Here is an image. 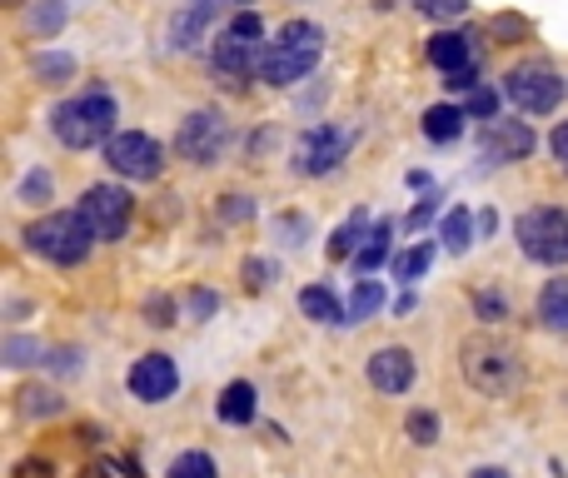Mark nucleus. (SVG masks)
I'll return each instance as SVG.
<instances>
[{
  "label": "nucleus",
  "mask_w": 568,
  "mask_h": 478,
  "mask_svg": "<svg viewBox=\"0 0 568 478\" xmlns=\"http://www.w3.org/2000/svg\"><path fill=\"white\" fill-rule=\"evenodd\" d=\"M509 105L504 100V90L499 85H479L469 100H464V110H469V120H479V125H489V120H499V110Z\"/></svg>",
  "instance_id": "4c0bfd02"
},
{
  "label": "nucleus",
  "mask_w": 568,
  "mask_h": 478,
  "mask_svg": "<svg viewBox=\"0 0 568 478\" xmlns=\"http://www.w3.org/2000/svg\"><path fill=\"white\" fill-rule=\"evenodd\" d=\"M404 185H409V190H429L434 175H429V170H409V175H404Z\"/></svg>",
  "instance_id": "603ef678"
},
{
  "label": "nucleus",
  "mask_w": 568,
  "mask_h": 478,
  "mask_svg": "<svg viewBox=\"0 0 568 478\" xmlns=\"http://www.w3.org/2000/svg\"><path fill=\"white\" fill-rule=\"evenodd\" d=\"M444 85H449L454 95H474V90L484 85V80H479V65H469V70H459V75H449Z\"/></svg>",
  "instance_id": "49530a36"
},
{
  "label": "nucleus",
  "mask_w": 568,
  "mask_h": 478,
  "mask_svg": "<svg viewBox=\"0 0 568 478\" xmlns=\"http://www.w3.org/2000/svg\"><path fill=\"white\" fill-rule=\"evenodd\" d=\"M240 274H245L250 289H270L275 279H284V264L275 254H250V260H240Z\"/></svg>",
  "instance_id": "e433bc0d"
},
{
  "label": "nucleus",
  "mask_w": 568,
  "mask_h": 478,
  "mask_svg": "<svg viewBox=\"0 0 568 478\" xmlns=\"http://www.w3.org/2000/svg\"><path fill=\"white\" fill-rule=\"evenodd\" d=\"M20 240H26V250L36 254V260L55 264V269H80V264H90V254H95V235H90V225L80 220V210H50V215L30 220L26 230H20Z\"/></svg>",
  "instance_id": "39448f33"
},
{
  "label": "nucleus",
  "mask_w": 568,
  "mask_h": 478,
  "mask_svg": "<svg viewBox=\"0 0 568 478\" xmlns=\"http://www.w3.org/2000/svg\"><path fill=\"white\" fill-rule=\"evenodd\" d=\"M424 55H429V65L439 70L444 80L459 75V70L474 65V35H464V30H434L429 40H424Z\"/></svg>",
  "instance_id": "dca6fc26"
},
{
  "label": "nucleus",
  "mask_w": 568,
  "mask_h": 478,
  "mask_svg": "<svg viewBox=\"0 0 568 478\" xmlns=\"http://www.w3.org/2000/svg\"><path fill=\"white\" fill-rule=\"evenodd\" d=\"M494 230H499V215H494V210L484 205V210H479V240H489Z\"/></svg>",
  "instance_id": "8fccbe9b"
},
{
  "label": "nucleus",
  "mask_w": 568,
  "mask_h": 478,
  "mask_svg": "<svg viewBox=\"0 0 568 478\" xmlns=\"http://www.w3.org/2000/svg\"><path fill=\"white\" fill-rule=\"evenodd\" d=\"M70 26V0H30L26 6V35L55 40Z\"/></svg>",
  "instance_id": "393cba45"
},
{
  "label": "nucleus",
  "mask_w": 568,
  "mask_h": 478,
  "mask_svg": "<svg viewBox=\"0 0 568 478\" xmlns=\"http://www.w3.org/2000/svg\"><path fill=\"white\" fill-rule=\"evenodd\" d=\"M10 478H55V464L40 459V454H30V459H20L16 469H10Z\"/></svg>",
  "instance_id": "c03bdc74"
},
{
  "label": "nucleus",
  "mask_w": 568,
  "mask_h": 478,
  "mask_svg": "<svg viewBox=\"0 0 568 478\" xmlns=\"http://www.w3.org/2000/svg\"><path fill=\"white\" fill-rule=\"evenodd\" d=\"M439 200H444V195H439V190H429V195H424V200H419V205H414V210H409V215H404V220H399V230H404V235H414V230L434 225V220H439Z\"/></svg>",
  "instance_id": "a19ab883"
},
{
  "label": "nucleus",
  "mask_w": 568,
  "mask_h": 478,
  "mask_svg": "<svg viewBox=\"0 0 568 478\" xmlns=\"http://www.w3.org/2000/svg\"><path fill=\"white\" fill-rule=\"evenodd\" d=\"M459 374L484 399H509L524 389V354L499 334H469L459 344Z\"/></svg>",
  "instance_id": "20e7f679"
},
{
  "label": "nucleus",
  "mask_w": 568,
  "mask_h": 478,
  "mask_svg": "<svg viewBox=\"0 0 568 478\" xmlns=\"http://www.w3.org/2000/svg\"><path fill=\"white\" fill-rule=\"evenodd\" d=\"M549 155H554V165L568 175V120H559V125L549 130Z\"/></svg>",
  "instance_id": "a18cd8bd"
},
{
  "label": "nucleus",
  "mask_w": 568,
  "mask_h": 478,
  "mask_svg": "<svg viewBox=\"0 0 568 478\" xmlns=\"http://www.w3.org/2000/svg\"><path fill=\"white\" fill-rule=\"evenodd\" d=\"M270 45V26L260 10H235V16L220 26V35L210 40V80L230 95H245L260 80V60H265Z\"/></svg>",
  "instance_id": "f03ea898"
},
{
  "label": "nucleus",
  "mask_w": 568,
  "mask_h": 478,
  "mask_svg": "<svg viewBox=\"0 0 568 478\" xmlns=\"http://www.w3.org/2000/svg\"><path fill=\"white\" fill-rule=\"evenodd\" d=\"M165 478H220V464H215V454L210 449H185V454L170 459Z\"/></svg>",
  "instance_id": "473e14b6"
},
{
  "label": "nucleus",
  "mask_w": 568,
  "mask_h": 478,
  "mask_svg": "<svg viewBox=\"0 0 568 478\" xmlns=\"http://www.w3.org/2000/svg\"><path fill=\"white\" fill-rule=\"evenodd\" d=\"M364 374H369V384L384 399H404V394L414 389V379H419V359H414L409 344H379V349L364 359Z\"/></svg>",
  "instance_id": "4468645a"
},
{
  "label": "nucleus",
  "mask_w": 568,
  "mask_h": 478,
  "mask_svg": "<svg viewBox=\"0 0 568 478\" xmlns=\"http://www.w3.org/2000/svg\"><path fill=\"white\" fill-rule=\"evenodd\" d=\"M125 469H130V464H125ZM125 469H120V459H95L85 478H125Z\"/></svg>",
  "instance_id": "de8ad7c7"
},
{
  "label": "nucleus",
  "mask_w": 568,
  "mask_h": 478,
  "mask_svg": "<svg viewBox=\"0 0 568 478\" xmlns=\"http://www.w3.org/2000/svg\"><path fill=\"white\" fill-rule=\"evenodd\" d=\"M125 389H130V399H140V404H170L180 394V364H175V354H165V349H150V354H140L135 364H130V374H125Z\"/></svg>",
  "instance_id": "ddd939ff"
},
{
  "label": "nucleus",
  "mask_w": 568,
  "mask_h": 478,
  "mask_svg": "<svg viewBox=\"0 0 568 478\" xmlns=\"http://www.w3.org/2000/svg\"><path fill=\"white\" fill-rule=\"evenodd\" d=\"M439 250H444L439 240H419V244H409V250H399V254L389 260V274L404 284V289H409L414 279H424V274H429V264H434V254H439Z\"/></svg>",
  "instance_id": "a878e982"
},
{
  "label": "nucleus",
  "mask_w": 568,
  "mask_h": 478,
  "mask_svg": "<svg viewBox=\"0 0 568 478\" xmlns=\"http://www.w3.org/2000/svg\"><path fill=\"white\" fill-rule=\"evenodd\" d=\"M300 314L310 324H324V329L349 324V304H339V294H334L329 284H304L300 289Z\"/></svg>",
  "instance_id": "6ab92c4d"
},
{
  "label": "nucleus",
  "mask_w": 568,
  "mask_h": 478,
  "mask_svg": "<svg viewBox=\"0 0 568 478\" xmlns=\"http://www.w3.org/2000/svg\"><path fill=\"white\" fill-rule=\"evenodd\" d=\"M414 304H419V294H414V289H399L389 309H394V314H414Z\"/></svg>",
  "instance_id": "09e8293b"
},
{
  "label": "nucleus",
  "mask_w": 568,
  "mask_h": 478,
  "mask_svg": "<svg viewBox=\"0 0 568 478\" xmlns=\"http://www.w3.org/2000/svg\"><path fill=\"white\" fill-rule=\"evenodd\" d=\"M75 210L100 244H120L130 235V225H135V195L125 190V180H95V185H85Z\"/></svg>",
  "instance_id": "9d476101"
},
{
  "label": "nucleus",
  "mask_w": 568,
  "mask_h": 478,
  "mask_svg": "<svg viewBox=\"0 0 568 478\" xmlns=\"http://www.w3.org/2000/svg\"><path fill=\"white\" fill-rule=\"evenodd\" d=\"M230 145H235V125H230V115L220 105L185 110L175 140H170V150H175L185 165H195V170H215L220 160L230 155Z\"/></svg>",
  "instance_id": "0eeeda50"
},
{
  "label": "nucleus",
  "mask_w": 568,
  "mask_h": 478,
  "mask_svg": "<svg viewBox=\"0 0 568 478\" xmlns=\"http://www.w3.org/2000/svg\"><path fill=\"white\" fill-rule=\"evenodd\" d=\"M324 45H329V35H324L320 20H304V16L280 20V30L265 45V60H260V85L294 90L300 80H310L314 70H320Z\"/></svg>",
  "instance_id": "7ed1b4c3"
},
{
  "label": "nucleus",
  "mask_w": 568,
  "mask_h": 478,
  "mask_svg": "<svg viewBox=\"0 0 568 478\" xmlns=\"http://www.w3.org/2000/svg\"><path fill=\"white\" fill-rule=\"evenodd\" d=\"M6 6H20V0H6Z\"/></svg>",
  "instance_id": "6e6d98bb"
},
{
  "label": "nucleus",
  "mask_w": 568,
  "mask_h": 478,
  "mask_svg": "<svg viewBox=\"0 0 568 478\" xmlns=\"http://www.w3.org/2000/svg\"><path fill=\"white\" fill-rule=\"evenodd\" d=\"M384 304H394V299L384 294L379 279H354V289H349V324H369Z\"/></svg>",
  "instance_id": "c85d7f7f"
},
{
  "label": "nucleus",
  "mask_w": 568,
  "mask_h": 478,
  "mask_svg": "<svg viewBox=\"0 0 568 478\" xmlns=\"http://www.w3.org/2000/svg\"><path fill=\"white\" fill-rule=\"evenodd\" d=\"M514 244L539 269H568V205H529L514 220Z\"/></svg>",
  "instance_id": "6e6552de"
},
{
  "label": "nucleus",
  "mask_w": 568,
  "mask_h": 478,
  "mask_svg": "<svg viewBox=\"0 0 568 478\" xmlns=\"http://www.w3.org/2000/svg\"><path fill=\"white\" fill-rule=\"evenodd\" d=\"M464 130H469V110H464V105H449V100H439V105H424L419 135L429 140V145H454Z\"/></svg>",
  "instance_id": "a211bd4d"
},
{
  "label": "nucleus",
  "mask_w": 568,
  "mask_h": 478,
  "mask_svg": "<svg viewBox=\"0 0 568 478\" xmlns=\"http://www.w3.org/2000/svg\"><path fill=\"white\" fill-rule=\"evenodd\" d=\"M140 314H145L150 329H175L180 324V299L175 294H165V289H150L145 304H140Z\"/></svg>",
  "instance_id": "f704fd0d"
},
{
  "label": "nucleus",
  "mask_w": 568,
  "mask_h": 478,
  "mask_svg": "<svg viewBox=\"0 0 568 478\" xmlns=\"http://www.w3.org/2000/svg\"><path fill=\"white\" fill-rule=\"evenodd\" d=\"M260 414V389L250 379H230L225 389H220L215 399V419L230 424V429H245V424H255Z\"/></svg>",
  "instance_id": "f3484780"
},
{
  "label": "nucleus",
  "mask_w": 568,
  "mask_h": 478,
  "mask_svg": "<svg viewBox=\"0 0 568 478\" xmlns=\"http://www.w3.org/2000/svg\"><path fill=\"white\" fill-rule=\"evenodd\" d=\"M374 225H379V220L369 215V210H349V220H344V225H334V235L324 240V254H329V260H354V254L364 250V240L374 235Z\"/></svg>",
  "instance_id": "aec40b11"
},
{
  "label": "nucleus",
  "mask_w": 568,
  "mask_h": 478,
  "mask_svg": "<svg viewBox=\"0 0 568 478\" xmlns=\"http://www.w3.org/2000/svg\"><path fill=\"white\" fill-rule=\"evenodd\" d=\"M270 145H280V130H275V125H260L255 135L245 140V160H250V165H265Z\"/></svg>",
  "instance_id": "79ce46f5"
},
{
  "label": "nucleus",
  "mask_w": 568,
  "mask_h": 478,
  "mask_svg": "<svg viewBox=\"0 0 568 478\" xmlns=\"http://www.w3.org/2000/svg\"><path fill=\"white\" fill-rule=\"evenodd\" d=\"M26 314H30V304H26V299H10V304H6V319H10V324L26 319Z\"/></svg>",
  "instance_id": "864d4df0"
},
{
  "label": "nucleus",
  "mask_w": 568,
  "mask_h": 478,
  "mask_svg": "<svg viewBox=\"0 0 568 478\" xmlns=\"http://www.w3.org/2000/svg\"><path fill=\"white\" fill-rule=\"evenodd\" d=\"M16 200H20V205L45 210V215H50V200H55V175H50L45 165H30L26 175H20V185H16Z\"/></svg>",
  "instance_id": "cd10ccee"
},
{
  "label": "nucleus",
  "mask_w": 568,
  "mask_h": 478,
  "mask_svg": "<svg viewBox=\"0 0 568 478\" xmlns=\"http://www.w3.org/2000/svg\"><path fill=\"white\" fill-rule=\"evenodd\" d=\"M215 314H220V289H210V284H190L185 289V319L210 324Z\"/></svg>",
  "instance_id": "58836bf2"
},
{
  "label": "nucleus",
  "mask_w": 568,
  "mask_h": 478,
  "mask_svg": "<svg viewBox=\"0 0 568 478\" xmlns=\"http://www.w3.org/2000/svg\"><path fill=\"white\" fill-rule=\"evenodd\" d=\"M225 6H235V0H185V6L170 16V50H180V55H195L200 40L210 35V26H215V16Z\"/></svg>",
  "instance_id": "2eb2a0df"
},
{
  "label": "nucleus",
  "mask_w": 568,
  "mask_h": 478,
  "mask_svg": "<svg viewBox=\"0 0 568 478\" xmlns=\"http://www.w3.org/2000/svg\"><path fill=\"white\" fill-rule=\"evenodd\" d=\"M359 145V125H339V120H320V125L300 130L290 150V175L300 180H329L344 170V160Z\"/></svg>",
  "instance_id": "423d86ee"
},
{
  "label": "nucleus",
  "mask_w": 568,
  "mask_h": 478,
  "mask_svg": "<svg viewBox=\"0 0 568 478\" xmlns=\"http://www.w3.org/2000/svg\"><path fill=\"white\" fill-rule=\"evenodd\" d=\"M275 240L284 244V250H304V244L314 240V220L300 215V210H280L275 220Z\"/></svg>",
  "instance_id": "c9c22d12"
},
{
  "label": "nucleus",
  "mask_w": 568,
  "mask_h": 478,
  "mask_svg": "<svg viewBox=\"0 0 568 478\" xmlns=\"http://www.w3.org/2000/svg\"><path fill=\"white\" fill-rule=\"evenodd\" d=\"M534 319H539L544 329H554V334H568V274L544 279L539 299H534Z\"/></svg>",
  "instance_id": "412c9836"
},
{
  "label": "nucleus",
  "mask_w": 568,
  "mask_h": 478,
  "mask_svg": "<svg viewBox=\"0 0 568 478\" xmlns=\"http://www.w3.org/2000/svg\"><path fill=\"white\" fill-rule=\"evenodd\" d=\"M215 215H220V225H250V220L260 215V205H255V195L250 190H225V195L215 200Z\"/></svg>",
  "instance_id": "2f4dec72"
},
{
  "label": "nucleus",
  "mask_w": 568,
  "mask_h": 478,
  "mask_svg": "<svg viewBox=\"0 0 568 478\" xmlns=\"http://www.w3.org/2000/svg\"><path fill=\"white\" fill-rule=\"evenodd\" d=\"M20 414L26 419H55V414H65V394L50 389V384H30V389H20Z\"/></svg>",
  "instance_id": "c756f323"
},
{
  "label": "nucleus",
  "mask_w": 568,
  "mask_h": 478,
  "mask_svg": "<svg viewBox=\"0 0 568 478\" xmlns=\"http://www.w3.org/2000/svg\"><path fill=\"white\" fill-rule=\"evenodd\" d=\"M469 309H474V319H479V324H504V319H509V294H504L499 289V284H484V289H474L469 294Z\"/></svg>",
  "instance_id": "7c9ffc66"
},
{
  "label": "nucleus",
  "mask_w": 568,
  "mask_h": 478,
  "mask_svg": "<svg viewBox=\"0 0 568 478\" xmlns=\"http://www.w3.org/2000/svg\"><path fill=\"white\" fill-rule=\"evenodd\" d=\"M30 75H36V85L60 90L80 75V60L70 55V50H36V55H30Z\"/></svg>",
  "instance_id": "5701e85b"
},
{
  "label": "nucleus",
  "mask_w": 568,
  "mask_h": 478,
  "mask_svg": "<svg viewBox=\"0 0 568 478\" xmlns=\"http://www.w3.org/2000/svg\"><path fill=\"white\" fill-rule=\"evenodd\" d=\"M404 434H409L414 449H434V444L444 439V419L434 409H409V419H404Z\"/></svg>",
  "instance_id": "72a5a7b5"
},
{
  "label": "nucleus",
  "mask_w": 568,
  "mask_h": 478,
  "mask_svg": "<svg viewBox=\"0 0 568 478\" xmlns=\"http://www.w3.org/2000/svg\"><path fill=\"white\" fill-rule=\"evenodd\" d=\"M414 10H419L424 20H434V26H449V20H464L469 16V0H409Z\"/></svg>",
  "instance_id": "ea45409f"
},
{
  "label": "nucleus",
  "mask_w": 568,
  "mask_h": 478,
  "mask_svg": "<svg viewBox=\"0 0 568 478\" xmlns=\"http://www.w3.org/2000/svg\"><path fill=\"white\" fill-rule=\"evenodd\" d=\"M394 230H399L394 220H379V225H374V235L364 240V250L349 260V264H354V279H374V269L394 260V250H389V244H394Z\"/></svg>",
  "instance_id": "b1692460"
},
{
  "label": "nucleus",
  "mask_w": 568,
  "mask_h": 478,
  "mask_svg": "<svg viewBox=\"0 0 568 478\" xmlns=\"http://www.w3.org/2000/svg\"><path fill=\"white\" fill-rule=\"evenodd\" d=\"M120 100L110 95L105 80H85V85L75 90V95H65L60 105H50L45 115V130L55 135V145L65 150H105L110 140L120 135Z\"/></svg>",
  "instance_id": "f257e3e1"
},
{
  "label": "nucleus",
  "mask_w": 568,
  "mask_h": 478,
  "mask_svg": "<svg viewBox=\"0 0 568 478\" xmlns=\"http://www.w3.org/2000/svg\"><path fill=\"white\" fill-rule=\"evenodd\" d=\"M45 369H50V374H80V369H85V354L70 349V344H65V349H50Z\"/></svg>",
  "instance_id": "37998d69"
},
{
  "label": "nucleus",
  "mask_w": 568,
  "mask_h": 478,
  "mask_svg": "<svg viewBox=\"0 0 568 478\" xmlns=\"http://www.w3.org/2000/svg\"><path fill=\"white\" fill-rule=\"evenodd\" d=\"M434 240L444 244V254H469V244L479 240V215H474L469 205H454L449 215L439 220V230H434Z\"/></svg>",
  "instance_id": "4be33fe9"
},
{
  "label": "nucleus",
  "mask_w": 568,
  "mask_h": 478,
  "mask_svg": "<svg viewBox=\"0 0 568 478\" xmlns=\"http://www.w3.org/2000/svg\"><path fill=\"white\" fill-rule=\"evenodd\" d=\"M235 6H240V10H250V0H235Z\"/></svg>",
  "instance_id": "5fc2aeb1"
},
{
  "label": "nucleus",
  "mask_w": 568,
  "mask_h": 478,
  "mask_svg": "<svg viewBox=\"0 0 568 478\" xmlns=\"http://www.w3.org/2000/svg\"><path fill=\"white\" fill-rule=\"evenodd\" d=\"M499 90L519 115H554L568 100V75L554 70L549 60H519L499 75Z\"/></svg>",
  "instance_id": "1a4fd4ad"
},
{
  "label": "nucleus",
  "mask_w": 568,
  "mask_h": 478,
  "mask_svg": "<svg viewBox=\"0 0 568 478\" xmlns=\"http://www.w3.org/2000/svg\"><path fill=\"white\" fill-rule=\"evenodd\" d=\"M45 359H50V349L40 339H30V334H6V344H0V364L6 369H45Z\"/></svg>",
  "instance_id": "bb28decb"
},
{
  "label": "nucleus",
  "mask_w": 568,
  "mask_h": 478,
  "mask_svg": "<svg viewBox=\"0 0 568 478\" xmlns=\"http://www.w3.org/2000/svg\"><path fill=\"white\" fill-rule=\"evenodd\" d=\"M534 150H539V135H534L529 120L499 115V120H489V125H479V160L489 170L524 165V160H534Z\"/></svg>",
  "instance_id": "f8f14e48"
},
{
  "label": "nucleus",
  "mask_w": 568,
  "mask_h": 478,
  "mask_svg": "<svg viewBox=\"0 0 568 478\" xmlns=\"http://www.w3.org/2000/svg\"><path fill=\"white\" fill-rule=\"evenodd\" d=\"M165 165H170V145L145 135V130H120L105 145V170L115 180H125V185H150V180L165 175Z\"/></svg>",
  "instance_id": "9b49d317"
},
{
  "label": "nucleus",
  "mask_w": 568,
  "mask_h": 478,
  "mask_svg": "<svg viewBox=\"0 0 568 478\" xmlns=\"http://www.w3.org/2000/svg\"><path fill=\"white\" fill-rule=\"evenodd\" d=\"M469 478H514L504 464H479V469H469Z\"/></svg>",
  "instance_id": "3c124183"
}]
</instances>
